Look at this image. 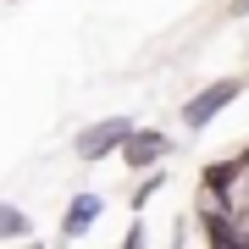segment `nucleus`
Segmentation results:
<instances>
[{
	"label": "nucleus",
	"mask_w": 249,
	"mask_h": 249,
	"mask_svg": "<svg viewBox=\"0 0 249 249\" xmlns=\"http://www.w3.org/2000/svg\"><path fill=\"white\" fill-rule=\"evenodd\" d=\"M133 133H139V122H133V116H100V122H89V127L78 133V144H72V150H78L83 166H94V160L122 155Z\"/></svg>",
	"instance_id": "nucleus-1"
},
{
	"label": "nucleus",
	"mask_w": 249,
	"mask_h": 249,
	"mask_svg": "<svg viewBox=\"0 0 249 249\" xmlns=\"http://www.w3.org/2000/svg\"><path fill=\"white\" fill-rule=\"evenodd\" d=\"M238 94H244V78H216V83H205V89H194V94L183 100L178 122L188 127V133H205V127H211V122H216V116H222Z\"/></svg>",
	"instance_id": "nucleus-2"
},
{
	"label": "nucleus",
	"mask_w": 249,
	"mask_h": 249,
	"mask_svg": "<svg viewBox=\"0 0 249 249\" xmlns=\"http://www.w3.org/2000/svg\"><path fill=\"white\" fill-rule=\"evenodd\" d=\"M116 160H122L133 178H150V172H160V166L172 160V133H166V127H139Z\"/></svg>",
	"instance_id": "nucleus-3"
},
{
	"label": "nucleus",
	"mask_w": 249,
	"mask_h": 249,
	"mask_svg": "<svg viewBox=\"0 0 249 249\" xmlns=\"http://www.w3.org/2000/svg\"><path fill=\"white\" fill-rule=\"evenodd\" d=\"M100 216H106V194H94V188H78V194L67 199V211H61V244L89 238Z\"/></svg>",
	"instance_id": "nucleus-4"
},
{
	"label": "nucleus",
	"mask_w": 249,
	"mask_h": 249,
	"mask_svg": "<svg viewBox=\"0 0 249 249\" xmlns=\"http://www.w3.org/2000/svg\"><path fill=\"white\" fill-rule=\"evenodd\" d=\"M28 238H34V216L22 205L0 199V244H28Z\"/></svg>",
	"instance_id": "nucleus-5"
},
{
	"label": "nucleus",
	"mask_w": 249,
	"mask_h": 249,
	"mask_svg": "<svg viewBox=\"0 0 249 249\" xmlns=\"http://www.w3.org/2000/svg\"><path fill=\"white\" fill-rule=\"evenodd\" d=\"M166 183H172L166 172H150V178H139V183H133V194H127V211H133V216H144V211H150V199H155Z\"/></svg>",
	"instance_id": "nucleus-6"
},
{
	"label": "nucleus",
	"mask_w": 249,
	"mask_h": 249,
	"mask_svg": "<svg viewBox=\"0 0 249 249\" xmlns=\"http://www.w3.org/2000/svg\"><path fill=\"white\" fill-rule=\"evenodd\" d=\"M116 249H150V227H144V216L127 222V232H122V244H116Z\"/></svg>",
	"instance_id": "nucleus-7"
},
{
	"label": "nucleus",
	"mask_w": 249,
	"mask_h": 249,
	"mask_svg": "<svg viewBox=\"0 0 249 249\" xmlns=\"http://www.w3.org/2000/svg\"><path fill=\"white\" fill-rule=\"evenodd\" d=\"M227 17H249V0H227Z\"/></svg>",
	"instance_id": "nucleus-8"
},
{
	"label": "nucleus",
	"mask_w": 249,
	"mask_h": 249,
	"mask_svg": "<svg viewBox=\"0 0 249 249\" xmlns=\"http://www.w3.org/2000/svg\"><path fill=\"white\" fill-rule=\"evenodd\" d=\"M17 249H50V244H45V238H28V244H17Z\"/></svg>",
	"instance_id": "nucleus-9"
},
{
	"label": "nucleus",
	"mask_w": 249,
	"mask_h": 249,
	"mask_svg": "<svg viewBox=\"0 0 249 249\" xmlns=\"http://www.w3.org/2000/svg\"><path fill=\"white\" fill-rule=\"evenodd\" d=\"M238 160H244V166H249V144H244V150H238Z\"/></svg>",
	"instance_id": "nucleus-10"
},
{
	"label": "nucleus",
	"mask_w": 249,
	"mask_h": 249,
	"mask_svg": "<svg viewBox=\"0 0 249 249\" xmlns=\"http://www.w3.org/2000/svg\"><path fill=\"white\" fill-rule=\"evenodd\" d=\"M11 6H22V0H11Z\"/></svg>",
	"instance_id": "nucleus-11"
}]
</instances>
